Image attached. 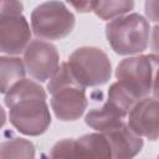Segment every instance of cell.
<instances>
[{
	"mask_svg": "<svg viewBox=\"0 0 159 159\" xmlns=\"http://www.w3.org/2000/svg\"><path fill=\"white\" fill-rule=\"evenodd\" d=\"M5 119H6V117H5V112H4V109L0 107V128L4 125Z\"/></svg>",
	"mask_w": 159,
	"mask_h": 159,
	"instance_id": "obj_20",
	"label": "cell"
},
{
	"mask_svg": "<svg viewBox=\"0 0 159 159\" xmlns=\"http://www.w3.org/2000/svg\"><path fill=\"white\" fill-rule=\"evenodd\" d=\"M58 52L53 45L42 40L27 43L24 53V65L31 77L37 81L48 80L58 68Z\"/></svg>",
	"mask_w": 159,
	"mask_h": 159,
	"instance_id": "obj_7",
	"label": "cell"
},
{
	"mask_svg": "<svg viewBox=\"0 0 159 159\" xmlns=\"http://www.w3.org/2000/svg\"><path fill=\"white\" fill-rule=\"evenodd\" d=\"M101 133H103L108 139L112 158H132L137 153H139L143 147L142 138L132 132L129 127L124 123V120Z\"/></svg>",
	"mask_w": 159,
	"mask_h": 159,
	"instance_id": "obj_10",
	"label": "cell"
},
{
	"mask_svg": "<svg viewBox=\"0 0 159 159\" xmlns=\"http://www.w3.org/2000/svg\"><path fill=\"white\" fill-rule=\"evenodd\" d=\"M138 101H139V98H137L119 81H117L116 83H113L111 86L109 91H108V99H107V102H109L114 108H117L124 116L128 114V112L130 111V108Z\"/></svg>",
	"mask_w": 159,
	"mask_h": 159,
	"instance_id": "obj_15",
	"label": "cell"
},
{
	"mask_svg": "<svg viewBox=\"0 0 159 159\" xmlns=\"http://www.w3.org/2000/svg\"><path fill=\"white\" fill-rule=\"evenodd\" d=\"M50 155L52 158H75V140L63 139L57 142L52 147Z\"/></svg>",
	"mask_w": 159,
	"mask_h": 159,
	"instance_id": "obj_18",
	"label": "cell"
},
{
	"mask_svg": "<svg viewBox=\"0 0 159 159\" xmlns=\"http://www.w3.org/2000/svg\"><path fill=\"white\" fill-rule=\"evenodd\" d=\"M77 11L80 12H88L93 11L97 0H67Z\"/></svg>",
	"mask_w": 159,
	"mask_h": 159,
	"instance_id": "obj_19",
	"label": "cell"
},
{
	"mask_svg": "<svg viewBox=\"0 0 159 159\" xmlns=\"http://www.w3.org/2000/svg\"><path fill=\"white\" fill-rule=\"evenodd\" d=\"M1 2H2V0H0V5H1Z\"/></svg>",
	"mask_w": 159,
	"mask_h": 159,
	"instance_id": "obj_21",
	"label": "cell"
},
{
	"mask_svg": "<svg viewBox=\"0 0 159 159\" xmlns=\"http://www.w3.org/2000/svg\"><path fill=\"white\" fill-rule=\"evenodd\" d=\"M34 34L43 40H61L71 34L75 27L73 14L56 0L39 5L31 15Z\"/></svg>",
	"mask_w": 159,
	"mask_h": 159,
	"instance_id": "obj_4",
	"label": "cell"
},
{
	"mask_svg": "<svg viewBox=\"0 0 159 159\" xmlns=\"http://www.w3.org/2000/svg\"><path fill=\"white\" fill-rule=\"evenodd\" d=\"M35 147L22 138H14L0 144V158H32Z\"/></svg>",
	"mask_w": 159,
	"mask_h": 159,
	"instance_id": "obj_17",
	"label": "cell"
},
{
	"mask_svg": "<svg viewBox=\"0 0 159 159\" xmlns=\"http://www.w3.org/2000/svg\"><path fill=\"white\" fill-rule=\"evenodd\" d=\"M149 24L139 14L117 16L106 26V36L119 55H133L143 52L149 42Z\"/></svg>",
	"mask_w": 159,
	"mask_h": 159,
	"instance_id": "obj_2",
	"label": "cell"
},
{
	"mask_svg": "<svg viewBox=\"0 0 159 159\" xmlns=\"http://www.w3.org/2000/svg\"><path fill=\"white\" fill-rule=\"evenodd\" d=\"M134 7V0H97L94 5V14L103 19L111 20L130 11Z\"/></svg>",
	"mask_w": 159,
	"mask_h": 159,
	"instance_id": "obj_16",
	"label": "cell"
},
{
	"mask_svg": "<svg viewBox=\"0 0 159 159\" xmlns=\"http://www.w3.org/2000/svg\"><path fill=\"white\" fill-rule=\"evenodd\" d=\"M127 125L139 137L150 140L158 138V102L155 98H140L128 112Z\"/></svg>",
	"mask_w": 159,
	"mask_h": 159,
	"instance_id": "obj_9",
	"label": "cell"
},
{
	"mask_svg": "<svg viewBox=\"0 0 159 159\" xmlns=\"http://www.w3.org/2000/svg\"><path fill=\"white\" fill-rule=\"evenodd\" d=\"M75 158H112L108 139L103 133L78 138L75 140Z\"/></svg>",
	"mask_w": 159,
	"mask_h": 159,
	"instance_id": "obj_11",
	"label": "cell"
},
{
	"mask_svg": "<svg viewBox=\"0 0 159 159\" xmlns=\"http://www.w3.org/2000/svg\"><path fill=\"white\" fill-rule=\"evenodd\" d=\"M124 117L125 116L114 108L109 102H106L101 108L92 109L87 113L86 123L98 132H104L122 122Z\"/></svg>",
	"mask_w": 159,
	"mask_h": 159,
	"instance_id": "obj_12",
	"label": "cell"
},
{
	"mask_svg": "<svg viewBox=\"0 0 159 159\" xmlns=\"http://www.w3.org/2000/svg\"><path fill=\"white\" fill-rule=\"evenodd\" d=\"M30 26L22 14L0 15V52L17 55L30 41Z\"/></svg>",
	"mask_w": 159,
	"mask_h": 159,
	"instance_id": "obj_8",
	"label": "cell"
},
{
	"mask_svg": "<svg viewBox=\"0 0 159 159\" xmlns=\"http://www.w3.org/2000/svg\"><path fill=\"white\" fill-rule=\"evenodd\" d=\"M47 89L52 94L51 107L58 119L76 120L83 114L87 107L84 87L77 82L67 62L50 77Z\"/></svg>",
	"mask_w": 159,
	"mask_h": 159,
	"instance_id": "obj_1",
	"label": "cell"
},
{
	"mask_svg": "<svg viewBox=\"0 0 159 159\" xmlns=\"http://www.w3.org/2000/svg\"><path fill=\"white\" fill-rule=\"evenodd\" d=\"M68 66L82 87H94L108 82L112 67L108 56L98 47L77 48L68 58Z\"/></svg>",
	"mask_w": 159,
	"mask_h": 159,
	"instance_id": "obj_3",
	"label": "cell"
},
{
	"mask_svg": "<svg viewBox=\"0 0 159 159\" xmlns=\"http://www.w3.org/2000/svg\"><path fill=\"white\" fill-rule=\"evenodd\" d=\"M5 97V104L10 107L17 101L26 99V98H45L46 99V93L43 88L35 81L31 80H25L22 78L16 84H14L7 92Z\"/></svg>",
	"mask_w": 159,
	"mask_h": 159,
	"instance_id": "obj_14",
	"label": "cell"
},
{
	"mask_svg": "<svg viewBox=\"0 0 159 159\" xmlns=\"http://www.w3.org/2000/svg\"><path fill=\"white\" fill-rule=\"evenodd\" d=\"M25 76V65L17 57H0V92H7Z\"/></svg>",
	"mask_w": 159,
	"mask_h": 159,
	"instance_id": "obj_13",
	"label": "cell"
},
{
	"mask_svg": "<svg viewBox=\"0 0 159 159\" xmlns=\"http://www.w3.org/2000/svg\"><path fill=\"white\" fill-rule=\"evenodd\" d=\"M155 68V56L129 57L117 66L116 76L123 86L140 99L147 97L154 86Z\"/></svg>",
	"mask_w": 159,
	"mask_h": 159,
	"instance_id": "obj_5",
	"label": "cell"
},
{
	"mask_svg": "<svg viewBox=\"0 0 159 159\" xmlns=\"http://www.w3.org/2000/svg\"><path fill=\"white\" fill-rule=\"evenodd\" d=\"M10 122L26 135L45 133L51 123V116L45 98H26L15 102L10 107Z\"/></svg>",
	"mask_w": 159,
	"mask_h": 159,
	"instance_id": "obj_6",
	"label": "cell"
}]
</instances>
